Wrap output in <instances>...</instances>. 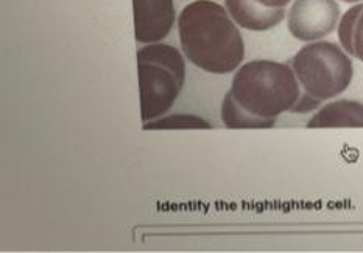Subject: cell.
<instances>
[{
    "mask_svg": "<svg viewBox=\"0 0 363 253\" xmlns=\"http://www.w3.org/2000/svg\"><path fill=\"white\" fill-rule=\"evenodd\" d=\"M342 2H346V4H357V2H362V0H342Z\"/></svg>",
    "mask_w": 363,
    "mask_h": 253,
    "instance_id": "8fae6325",
    "label": "cell"
},
{
    "mask_svg": "<svg viewBox=\"0 0 363 253\" xmlns=\"http://www.w3.org/2000/svg\"><path fill=\"white\" fill-rule=\"evenodd\" d=\"M138 73L142 122L167 114L186 83V62L169 44H147L138 52Z\"/></svg>",
    "mask_w": 363,
    "mask_h": 253,
    "instance_id": "277c9868",
    "label": "cell"
},
{
    "mask_svg": "<svg viewBox=\"0 0 363 253\" xmlns=\"http://www.w3.org/2000/svg\"><path fill=\"white\" fill-rule=\"evenodd\" d=\"M179 45L184 57L204 72L233 73L243 62L245 44L239 25L214 0H195L178 16Z\"/></svg>",
    "mask_w": 363,
    "mask_h": 253,
    "instance_id": "7a4b0ae2",
    "label": "cell"
},
{
    "mask_svg": "<svg viewBox=\"0 0 363 253\" xmlns=\"http://www.w3.org/2000/svg\"><path fill=\"white\" fill-rule=\"evenodd\" d=\"M134 36L139 44H157L175 25L173 0H133Z\"/></svg>",
    "mask_w": 363,
    "mask_h": 253,
    "instance_id": "8992f818",
    "label": "cell"
},
{
    "mask_svg": "<svg viewBox=\"0 0 363 253\" xmlns=\"http://www.w3.org/2000/svg\"><path fill=\"white\" fill-rule=\"evenodd\" d=\"M153 129H212V124L192 114H175L144 123V131Z\"/></svg>",
    "mask_w": 363,
    "mask_h": 253,
    "instance_id": "30bf717a",
    "label": "cell"
},
{
    "mask_svg": "<svg viewBox=\"0 0 363 253\" xmlns=\"http://www.w3.org/2000/svg\"><path fill=\"white\" fill-rule=\"evenodd\" d=\"M301 89L286 62L256 59L235 72L222 102V122L230 129H267L286 112H294Z\"/></svg>",
    "mask_w": 363,
    "mask_h": 253,
    "instance_id": "6da1fadb",
    "label": "cell"
},
{
    "mask_svg": "<svg viewBox=\"0 0 363 253\" xmlns=\"http://www.w3.org/2000/svg\"><path fill=\"white\" fill-rule=\"evenodd\" d=\"M340 6L335 0H294L287 13L290 35L313 42L329 36L338 25Z\"/></svg>",
    "mask_w": 363,
    "mask_h": 253,
    "instance_id": "5b68a950",
    "label": "cell"
},
{
    "mask_svg": "<svg viewBox=\"0 0 363 253\" xmlns=\"http://www.w3.org/2000/svg\"><path fill=\"white\" fill-rule=\"evenodd\" d=\"M291 0H225V8L239 27L250 31L272 30L286 18Z\"/></svg>",
    "mask_w": 363,
    "mask_h": 253,
    "instance_id": "52a82bcc",
    "label": "cell"
},
{
    "mask_svg": "<svg viewBox=\"0 0 363 253\" xmlns=\"http://www.w3.org/2000/svg\"><path fill=\"white\" fill-rule=\"evenodd\" d=\"M338 41L350 57L363 62V4L354 5L342 16Z\"/></svg>",
    "mask_w": 363,
    "mask_h": 253,
    "instance_id": "9c48e42d",
    "label": "cell"
},
{
    "mask_svg": "<svg viewBox=\"0 0 363 253\" xmlns=\"http://www.w3.org/2000/svg\"><path fill=\"white\" fill-rule=\"evenodd\" d=\"M307 128H363V102L337 100L321 107Z\"/></svg>",
    "mask_w": 363,
    "mask_h": 253,
    "instance_id": "ba28073f",
    "label": "cell"
},
{
    "mask_svg": "<svg viewBox=\"0 0 363 253\" xmlns=\"http://www.w3.org/2000/svg\"><path fill=\"white\" fill-rule=\"evenodd\" d=\"M289 64L301 89L295 114L311 112L318 109L323 101L342 95L350 87L354 75L348 53L328 41L304 45Z\"/></svg>",
    "mask_w": 363,
    "mask_h": 253,
    "instance_id": "3957f363",
    "label": "cell"
}]
</instances>
